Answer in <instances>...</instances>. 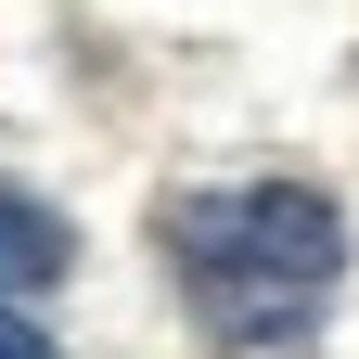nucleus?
Wrapping results in <instances>:
<instances>
[{"label": "nucleus", "mask_w": 359, "mask_h": 359, "mask_svg": "<svg viewBox=\"0 0 359 359\" xmlns=\"http://www.w3.org/2000/svg\"><path fill=\"white\" fill-rule=\"evenodd\" d=\"M167 257L218 346H283L321 321V295L346 269V218L308 180H218V193L167 205Z\"/></svg>", "instance_id": "nucleus-1"}, {"label": "nucleus", "mask_w": 359, "mask_h": 359, "mask_svg": "<svg viewBox=\"0 0 359 359\" xmlns=\"http://www.w3.org/2000/svg\"><path fill=\"white\" fill-rule=\"evenodd\" d=\"M65 269V218L39 205V193H13V180H0V295H39Z\"/></svg>", "instance_id": "nucleus-2"}]
</instances>
